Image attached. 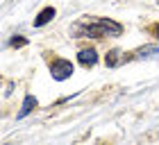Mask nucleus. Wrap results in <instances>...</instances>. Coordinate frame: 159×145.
<instances>
[{"label":"nucleus","instance_id":"6","mask_svg":"<svg viewBox=\"0 0 159 145\" xmlns=\"http://www.w3.org/2000/svg\"><path fill=\"white\" fill-rule=\"evenodd\" d=\"M123 61H125V55H123L118 48L109 50V52H107V57H105V64H107V68H116V66H120Z\"/></svg>","mask_w":159,"mask_h":145},{"label":"nucleus","instance_id":"4","mask_svg":"<svg viewBox=\"0 0 159 145\" xmlns=\"http://www.w3.org/2000/svg\"><path fill=\"white\" fill-rule=\"evenodd\" d=\"M159 52V43L157 46H146V48H139V50H134V52H129V57H125V61L129 59H146V57H152Z\"/></svg>","mask_w":159,"mask_h":145},{"label":"nucleus","instance_id":"8","mask_svg":"<svg viewBox=\"0 0 159 145\" xmlns=\"http://www.w3.org/2000/svg\"><path fill=\"white\" fill-rule=\"evenodd\" d=\"M11 46H14V48H23V46H27V39H23V36H14V39H11Z\"/></svg>","mask_w":159,"mask_h":145},{"label":"nucleus","instance_id":"5","mask_svg":"<svg viewBox=\"0 0 159 145\" xmlns=\"http://www.w3.org/2000/svg\"><path fill=\"white\" fill-rule=\"evenodd\" d=\"M55 16H57L55 7H46V9H41V11L37 14V18H34V27H43V25H48Z\"/></svg>","mask_w":159,"mask_h":145},{"label":"nucleus","instance_id":"9","mask_svg":"<svg viewBox=\"0 0 159 145\" xmlns=\"http://www.w3.org/2000/svg\"><path fill=\"white\" fill-rule=\"evenodd\" d=\"M150 32H152L157 39H159V25H152V27H150Z\"/></svg>","mask_w":159,"mask_h":145},{"label":"nucleus","instance_id":"2","mask_svg":"<svg viewBox=\"0 0 159 145\" xmlns=\"http://www.w3.org/2000/svg\"><path fill=\"white\" fill-rule=\"evenodd\" d=\"M73 72H75V66L68 59H52L50 61V75H52V79H57V82L68 79Z\"/></svg>","mask_w":159,"mask_h":145},{"label":"nucleus","instance_id":"7","mask_svg":"<svg viewBox=\"0 0 159 145\" xmlns=\"http://www.w3.org/2000/svg\"><path fill=\"white\" fill-rule=\"evenodd\" d=\"M34 109H37V98H34V95H25L23 107H20V111H18V118H25V116L32 113Z\"/></svg>","mask_w":159,"mask_h":145},{"label":"nucleus","instance_id":"3","mask_svg":"<svg viewBox=\"0 0 159 145\" xmlns=\"http://www.w3.org/2000/svg\"><path fill=\"white\" fill-rule=\"evenodd\" d=\"M77 61H80V66H84V68H93L98 64V52H96V48H82L77 52Z\"/></svg>","mask_w":159,"mask_h":145},{"label":"nucleus","instance_id":"1","mask_svg":"<svg viewBox=\"0 0 159 145\" xmlns=\"http://www.w3.org/2000/svg\"><path fill=\"white\" fill-rule=\"evenodd\" d=\"M123 25L111 18H93L84 16L73 25L75 39H105V36H120Z\"/></svg>","mask_w":159,"mask_h":145}]
</instances>
